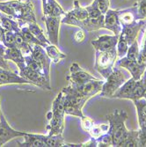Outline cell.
Instances as JSON below:
<instances>
[{
  "label": "cell",
  "mask_w": 146,
  "mask_h": 147,
  "mask_svg": "<svg viewBox=\"0 0 146 147\" xmlns=\"http://www.w3.org/2000/svg\"><path fill=\"white\" fill-rule=\"evenodd\" d=\"M0 11L16 20L20 28L29 23H36L33 3L29 0H8L0 2Z\"/></svg>",
  "instance_id": "obj_1"
},
{
  "label": "cell",
  "mask_w": 146,
  "mask_h": 147,
  "mask_svg": "<svg viewBox=\"0 0 146 147\" xmlns=\"http://www.w3.org/2000/svg\"><path fill=\"white\" fill-rule=\"evenodd\" d=\"M106 117L108 121V132L113 139V146H118V144H120V142L129 131L125 125L128 115L124 110L116 109Z\"/></svg>",
  "instance_id": "obj_2"
},
{
  "label": "cell",
  "mask_w": 146,
  "mask_h": 147,
  "mask_svg": "<svg viewBox=\"0 0 146 147\" xmlns=\"http://www.w3.org/2000/svg\"><path fill=\"white\" fill-rule=\"evenodd\" d=\"M117 59V50L114 48L106 51L95 50V65L96 71L107 78L113 71Z\"/></svg>",
  "instance_id": "obj_3"
},
{
  "label": "cell",
  "mask_w": 146,
  "mask_h": 147,
  "mask_svg": "<svg viewBox=\"0 0 146 147\" xmlns=\"http://www.w3.org/2000/svg\"><path fill=\"white\" fill-rule=\"evenodd\" d=\"M127 78L125 73L117 67H114L112 73L106 78V81L103 84L100 96L112 98L114 93L120 88L126 81Z\"/></svg>",
  "instance_id": "obj_4"
},
{
  "label": "cell",
  "mask_w": 146,
  "mask_h": 147,
  "mask_svg": "<svg viewBox=\"0 0 146 147\" xmlns=\"http://www.w3.org/2000/svg\"><path fill=\"white\" fill-rule=\"evenodd\" d=\"M104 19L105 16L102 15L98 18H87L85 20H76L65 13V15L62 18V24L66 25H71L75 26L77 28H80L81 29L92 32V31H96L101 28H104Z\"/></svg>",
  "instance_id": "obj_5"
},
{
  "label": "cell",
  "mask_w": 146,
  "mask_h": 147,
  "mask_svg": "<svg viewBox=\"0 0 146 147\" xmlns=\"http://www.w3.org/2000/svg\"><path fill=\"white\" fill-rule=\"evenodd\" d=\"M115 65L118 67H122L128 70L136 81L142 78L146 71V63H142L138 61L129 59L127 57H122L120 58V60L116 61Z\"/></svg>",
  "instance_id": "obj_6"
},
{
  "label": "cell",
  "mask_w": 146,
  "mask_h": 147,
  "mask_svg": "<svg viewBox=\"0 0 146 147\" xmlns=\"http://www.w3.org/2000/svg\"><path fill=\"white\" fill-rule=\"evenodd\" d=\"M26 132L19 131L12 129L8 123L3 112L0 115V147L5 145L9 141L17 138H24Z\"/></svg>",
  "instance_id": "obj_7"
},
{
  "label": "cell",
  "mask_w": 146,
  "mask_h": 147,
  "mask_svg": "<svg viewBox=\"0 0 146 147\" xmlns=\"http://www.w3.org/2000/svg\"><path fill=\"white\" fill-rule=\"evenodd\" d=\"M66 79L70 82V84L80 85L88 82L90 80H94L98 78L88 71L83 70L78 63H73L70 67V74L66 77Z\"/></svg>",
  "instance_id": "obj_8"
},
{
  "label": "cell",
  "mask_w": 146,
  "mask_h": 147,
  "mask_svg": "<svg viewBox=\"0 0 146 147\" xmlns=\"http://www.w3.org/2000/svg\"><path fill=\"white\" fill-rule=\"evenodd\" d=\"M19 73L20 76L28 79L31 85H34L44 90H51L50 80H48L43 73L32 71L28 67H26L22 71H20Z\"/></svg>",
  "instance_id": "obj_9"
},
{
  "label": "cell",
  "mask_w": 146,
  "mask_h": 147,
  "mask_svg": "<svg viewBox=\"0 0 146 147\" xmlns=\"http://www.w3.org/2000/svg\"><path fill=\"white\" fill-rule=\"evenodd\" d=\"M42 20L46 25L48 39L51 44L58 46L60 26L62 24V18L42 16Z\"/></svg>",
  "instance_id": "obj_10"
},
{
  "label": "cell",
  "mask_w": 146,
  "mask_h": 147,
  "mask_svg": "<svg viewBox=\"0 0 146 147\" xmlns=\"http://www.w3.org/2000/svg\"><path fill=\"white\" fill-rule=\"evenodd\" d=\"M104 80L100 79H94V80H90L88 82H85L84 84L80 85H73L71 84L80 94L88 97L89 99L92 96L96 95L97 93L101 92Z\"/></svg>",
  "instance_id": "obj_11"
},
{
  "label": "cell",
  "mask_w": 146,
  "mask_h": 147,
  "mask_svg": "<svg viewBox=\"0 0 146 147\" xmlns=\"http://www.w3.org/2000/svg\"><path fill=\"white\" fill-rule=\"evenodd\" d=\"M31 56L35 61H37L41 64L45 76L48 80H50V64L52 61L48 57L45 49L40 45L33 46V51Z\"/></svg>",
  "instance_id": "obj_12"
},
{
  "label": "cell",
  "mask_w": 146,
  "mask_h": 147,
  "mask_svg": "<svg viewBox=\"0 0 146 147\" xmlns=\"http://www.w3.org/2000/svg\"><path fill=\"white\" fill-rule=\"evenodd\" d=\"M14 84H31L20 73L11 71V69L0 68V86L14 85Z\"/></svg>",
  "instance_id": "obj_13"
},
{
  "label": "cell",
  "mask_w": 146,
  "mask_h": 147,
  "mask_svg": "<svg viewBox=\"0 0 146 147\" xmlns=\"http://www.w3.org/2000/svg\"><path fill=\"white\" fill-rule=\"evenodd\" d=\"M118 39H119V35H116V34H114V35L104 34V35L98 37L95 40H92L91 43L94 46L95 50L106 51V50H109L114 48H116Z\"/></svg>",
  "instance_id": "obj_14"
},
{
  "label": "cell",
  "mask_w": 146,
  "mask_h": 147,
  "mask_svg": "<svg viewBox=\"0 0 146 147\" xmlns=\"http://www.w3.org/2000/svg\"><path fill=\"white\" fill-rule=\"evenodd\" d=\"M104 28H107L114 33V34L119 35L122 32V26L119 20L118 17V10L108 9L104 15Z\"/></svg>",
  "instance_id": "obj_15"
},
{
  "label": "cell",
  "mask_w": 146,
  "mask_h": 147,
  "mask_svg": "<svg viewBox=\"0 0 146 147\" xmlns=\"http://www.w3.org/2000/svg\"><path fill=\"white\" fill-rule=\"evenodd\" d=\"M62 92H63L66 100L81 109H83V107L85 106L86 101L89 100L88 97L80 94L71 84L68 86L63 87L62 89Z\"/></svg>",
  "instance_id": "obj_16"
},
{
  "label": "cell",
  "mask_w": 146,
  "mask_h": 147,
  "mask_svg": "<svg viewBox=\"0 0 146 147\" xmlns=\"http://www.w3.org/2000/svg\"><path fill=\"white\" fill-rule=\"evenodd\" d=\"M64 117V115H53L51 112L48 114L49 123L47 125V130L48 135H63L65 127Z\"/></svg>",
  "instance_id": "obj_17"
},
{
  "label": "cell",
  "mask_w": 146,
  "mask_h": 147,
  "mask_svg": "<svg viewBox=\"0 0 146 147\" xmlns=\"http://www.w3.org/2000/svg\"><path fill=\"white\" fill-rule=\"evenodd\" d=\"M144 25H146V21L143 20H139V21H136L133 24L122 26V29L120 34H122L127 40L129 45H130L132 42L137 40L138 33L140 32V30L143 28V26Z\"/></svg>",
  "instance_id": "obj_18"
},
{
  "label": "cell",
  "mask_w": 146,
  "mask_h": 147,
  "mask_svg": "<svg viewBox=\"0 0 146 147\" xmlns=\"http://www.w3.org/2000/svg\"><path fill=\"white\" fill-rule=\"evenodd\" d=\"M4 57L7 61L14 63L18 66L19 71H22L26 67L25 56L19 48H5Z\"/></svg>",
  "instance_id": "obj_19"
},
{
  "label": "cell",
  "mask_w": 146,
  "mask_h": 147,
  "mask_svg": "<svg viewBox=\"0 0 146 147\" xmlns=\"http://www.w3.org/2000/svg\"><path fill=\"white\" fill-rule=\"evenodd\" d=\"M118 17L122 26H129L137 21V6L134 5L130 8L118 10Z\"/></svg>",
  "instance_id": "obj_20"
},
{
  "label": "cell",
  "mask_w": 146,
  "mask_h": 147,
  "mask_svg": "<svg viewBox=\"0 0 146 147\" xmlns=\"http://www.w3.org/2000/svg\"><path fill=\"white\" fill-rule=\"evenodd\" d=\"M18 146L21 147H47L45 142L40 137V134L26 132L23 142H17Z\"/></svg>",
  "instance_id": "obj_21"
},
{
  "label": "cell",
  "mask_w": 146,
  "mask_h": 147,
  "mask_svg": "<svg viewBox=\"0 0 146 147\" xmlns=\"http://www.w3.org/2000/svg\"><path fill=\"white\" fill-rule=\"evenodd\" d=\"M136 80L131 78H129L127 81L119 88L112 96L114 99H127L129 100L130 95L132 93V91L134 89V86L136 85Z\"/></svg>",
  "instance_id": "obj_22"
},
{
  "label": "cell",
  "mask_w": 146,
  "mask_h": 147,
  "mask_svg": "<svg viewBox=\"0 0 146 147\" xmlns=\"http://www.w3.org/2000/svg\"><path fill=\"white\" fill-rule=\"evenodd\" d=\"M118 146L136 147L139 146V130H129Z\"/></svg>",
  "instance_id": "obj_23"
},
{
  "label": "cell",
  "mask_w": 146,
  "mask_h": 147,
  "mask_svg": "<svg viewBox=\"0 0 146 147\" xmlns=\"http://www.w3.org/2000/svg\"><path fill=\"white\" fill-rule=\"evenodd\" d=\"M45 50L47 52V54L48 56V57L51 59L52 63H58L59 62L63 61V59H65L67 57L66 54H64L63 52H62L57 45L54 44H48Z\"/></svg>",
  "instance_id": "obj_24"
},
{
  "label": "cell",
  "mask_w": 146,
  "mask_h": 147,
  "mask_svg": "<svg viewBox=\"0 0 146 147\" xmlns=\"http://www.w3.org/2000/svg\"><path fill=\"white\" fill-rule=\"evenodd\" d=\"M66 14L76 19V20H85L88 16V11L85 7H82L77 0H74L73 2V9L66 12Z\"/></svg>",
  "instance_id": "obj_25"
},
{
  "label": "cell",
  "mask_w": 146,
  "mask_h": 147,
  "mask_svg": "<svg viewBox=\"0 0 146 147\" xmlns=\"http://www.w3.org/2000/svg\"><path fill=\"white\" fill-rule=\"evenodd\" d=\"M64 100H65L64 94H63V92L61 91L52 103L51 113L53 115H64L65 116L66 114H65V109H64Z\"/></svg>",
  "instance_id": "obj_26"
},
{
  "label": "cell",
  "mask_w": 146,
  "mask_h": 147,
  "mask_svg": "<svg viewBox=\"0 0 146 147\" xmlns=\"http://www.w3.org/2000/svg\"><path fill=\"white\" fill-rule=\"evenodd\" d=\"M40 137L45 142L47 147H62L65 146L66 142L64 141L63 135H42Z\"/></svg>",
  "instance_id": "obj_27"
},
{
  "label": "cell",
  "mask_w": 146,
  "mask_h": 147,
  "mask_svg": "<svg viewBox=\"0 0 146 147\" xmlns=\"http://www.w3.org/2000/svg\"><path fill=\"white\" fill-rule=\"evenodd\" d=\"M28 26L29 30L31 31V33L39 40L40 42H42L43 44L45 45H48V44H51L50 42L48 41V39L46 37L45 34L43 33V30L40 28V26L36 23H29L28 24Z\"/></svg>",
  "instance_id": "obj_28"
},
{
  "label": "cell",
  "mask_w": 146,
  "mask_h": 147,
  "mask_svg": "<svg viewBox=\"0 0 146 147\" xmlns=\"http://www.w3.org/2000/svg\"><path fill=\"white\" fill-rule=\"evenodd\" d=\"M21 33L23 34V37H24V40L26 43H28L29 45L31 46H34V45H40L43 47L44 49L47 47V45L43 44L42 42H40L39 40L31 33V31L29 30L28 26H24L21 28Z\"/></svg>",
  "instance_id": "obj_29"
},
{
  "label": "cell",
  "mask_w": 146,
  "mask_h": 147,
  "mask_svg": "<svg viewBox=\"0 0 146 147\" xmlns=\"http://www.w3.org/2000/svg\"><path fill=\"white\" fill-rule=\"evenodd\" d=\"M1 26L5 30L12 31V32H17L21 29L19 22L16 20L12 19L9 16L8 17L3 16V14L1 17Z\"/></svg>",
  "instance_id": "obj_30"
},
{
  "label": "cell",
  "mask_w": 146,
  "mask_h": 147,
  "mask_svg": "<svg viewBox=\"0 0 146 147\" xmlns=\"http://www.w3.org/2000/svg\"><path fill=\"white\" fill-rule=\"evenodd\" d=\"M137 112L138 123H142L146 121V100L144 98H141L139 100L133 101Z\"/></svg>",
  "instance_id": "obj_31"
},
{
  "label": "cell",
  "mask_w": 146,
  "mask_h": 147,
  "mask_svg": "<svg viewBox=\"0 0 146 147\" xmlns=\"http://www.w3.org/2000/svg\"><path fill=\"white\" fill-rule=\"evenodd\" d=\"M65 97V96H64ZM64 109H65V114L69 115H73L78 118H83L85 116V115L83 114V111L81 109L77 108V106L73 105L72 103H71L69 100H64Z\"/></svg>",
  "instance_id": "obj_32"
},
{
  "label": "cell",
  "mask_w": 146,
  "mask_h": 147,
  "mask_svg": "<svg viewBox=\"0 0 146 147\" xmlns=\"http://www.w3.org/2000/svg\"><path fill=\"white\" fill-rule=\"evenodd\" d=\"M129 43L127 42V40L122 35L119 34V39L118 42L116 45V50H117V57H124L127 55V52L129 49Z\"/></svg>",
  "instance_id": "obj_33"
},
{
  "label": "cell",
  "mask_w": 146,
  "mask_h": 147,
  "mask_svg": "<svg viewBox=\"0 0 146 147\" xmlns=\"http://www.w3.org/2000/svg\"><path fill=\"white\" fill-rule=\"evenodd\" d=\"M143 95H144V86H143V78H141L136 82V85L134 86L133 91H132L129 100L134 101L141 98H143Z\"/></svg>",
  "instance_id": "obj_34"
},
{
  "label": "cell",
  "mask_w": 146,
  "mask_h": 147,
  "mask_svg": "<svg viewBox=\"0 0 146 147\" xmlns=\"http://www.w3.org/2000/svg\"><path fill=\"white\" fill-rule=\"evenodd\" d=\"M108 129H109V125H107V124H94V126L92 127V129H90V131L88 133L92 136V138H99L102 135L108 132Z\"/></svg>",
  "instance_id": "obj_35"
},
{
  "label": "cell",
  "mask_w": 146,
  "mask_h": 147,
  "mask_svg": "<svg viewBox=\"0 0 146 147\" xmlns=\"http://www.w3.org/2000/svg\"><path fill=\"white\" fill-rule=\"evenodd\" d=\"M1 43L5 48H15L16 47V42H15V34H14V32L5 30V33H4V35H3V39H2Z\"/></svg>",
  "instance_id": "obj_36"
},
{
  "label": "cell",
  "mask_w": 146,
  "mask_h": 147,
  "mask_svg": "<svg viewBox=\"0 0 146 147\" xmlns=\"http://www.w3.org/2000/svg\"><path fill=\"white\" fill-rule=\"evenodd\" d=\"M139 54H140V49L138 46V42L136 40L135 42H133L129 46V49H128L126 57L129 59L137 61L139 57Z\"/></svg>",
  "instance_id": "obj_37"
},
{
  "label": "cell",
  "mask_w": 146,
  "mask_h": 147,
  "mask_svg": "<svg viewBox=\"0 0 146 147\" xmlns=\"http://www.w3.org/2000/svg\"><path fill=\"white\" fill-rule=\"evenodd\" d=\"M25 60H26V67L28 69L32 70V71H37V72H41V73H43V70L42 68L41 64H40L37 61H35L33 57L31 55L29 56H25ZM45 75V74H44Z\"/></svg>",
  "instance_id": "obj_38"
},
{
  "label": "cell",
  "mask_w": 146,
  "mask_h": 147,
  "mask_svg": "<svg viewBox=\"0 0 146 147\" xmlns=\"http://www.w3.org/2000/svg\"><path fill=\"white\" fill-rule=\"evenodd\" d=\"M135 5L137 6V19L146 20V0H137Z\"/></svg>",
  "instance_id": "obj_39"
},
{
  "label": "cell",
  "mask_w": 146,
  "mask_h": 147,
  "mask_svg": "<svg viewBox=\"0 0 146 147\" xmlns=\"http://www.w3.org/2000/svg\"><path fill=\"white\" fill-rule=\"evenodd\" d=\"M85 9L87 10L88 11V16L89 18H98V17H100L104 14H102L101 11H100L98 5H97V3L95 0H94V2H92L90 5L86 6Z\"/></svg>",
  "instance_id": "obj_40"
},
{
  "label": "cell",
  "mask_w": 146,
  "mask_h": 147,
  "mask_svg": "<svg viewBox=\"0 0 146 147\" xmlns=\"http://www.w3.org/2000/svg\"><path fill=\"white\" fill-rule=\"evenodd\" d=\"M42 3L43 16H50L53 8L57 3V0H42Z\"/></svg>",
  "instance_id": "obj_41"
},
{
  "label": "cell",
  "mask_w": 146,
  "mask_h": 147,
  "mask_svg": "<svg viewBox=\"0 0 146 147\" xmlns=\"http://www.w3.org/2000/svg\"><path fill=\"white\" fill-rule=\"evenodd\" d=\"M98 140V146H102V147H108V146H113V139L109 132H107L106 134L102 135Z\"/></svg>",
  "instance_id": "obj_42"
},
{
  "label": "cell",
  "mask_w": 146,
  "mask_h": 147,
  "mask_svg": "<svg viewBox=\"0 0 146 147\" xmlns=\"http://www.w3.org/2000/svg\"><path fill=\"white\" fill-rule=\"evenodd\" d=\"M94 123L91 118H89L85 115L83 118H81V126L85 131L89 132L90 129H92V127L94 126Z\"/></svg>",
  "instance_id": "obj_43"
},
{
  "label": "cell",
  "mask_w": 146,
  "mask_h": 147,
  "mask_svg": "<svg viewBox=\"0 0 146 147\" xmlns=\"http://www.w3.org/2000/svg\"><path fill=\"white\" fill-rule=\"evenodd\" d=\"M97 5L100 9V11H101L102 14H106L109 9V4H110V0H95Z\"/></svg>",
  "instance_id": "obj_44"
},
{
  "label": "cell",
  "mask_w": 146,
  "mask_h": 147,
  "mask_svg": "<svg viewBox=\"0 0 146 147\" xmlns=\"http://www.w3.org/2000/svg\"><path fill=\"white\" fill-rule=\"evenodd\" d=\"M137 61L142 63H146V31H145L144 38L143 41V45L140 49V54H139V57H138Z\"/></svg>",
  "instance_id": "obj_45"
},
{
  "label": "cell",
  "mask_w": 146,
  "mask_h": 147,
  "mask_svg": "<svg viewBox=\"0 0 146 147\" xmlns=\"http://www.w3.org/2000/svg\"><path fill=\"white\" fill-rule=\"evenodd\" d=\"M85 34L83 31V29L76 32V34H74V40L78 43L83 42L85 41Z\"/></svg>",
  "instance_id": "obj_46"
},
{
  "label": "cell",
  "mask_w": 146,
  "mask_h": 147,
  "mask_svg": "<svg viewBox=\"0 0 146 147\" xmlns=\"http://www.w3.org/2000/svg\"><path fill=\"white\" fill-rule=\"evenodd\" d=\"M98 146V140L97 138H92L88 141L82 143V147H97Z\"/></svg>",
  "instance_id": "obj_47"
},
{
  "label": "cell",
  "mask_w": 146,
  "mask_h": 147,
  "mask_svg": "<svg viewBox=\"0 0 146 147\" xmlns=\"http://www.w3.org/2000/svg\"><path fill=\"white\" fill-rule=\"evenodd\" d=\"M1 17H2V14L0 13V25H1Z\"/></svg>",
  "instance_id": "obj_48"
},
{
  "label": "cell",
  "mask_w": 146,
  "mask_h": 147,
  "mask_svg": "<svg viewBox=\"0 0 146 147\" xmlns=\"http://www.w3.org/2000/svg\"><path fill=\"white\" fill-rule=\"evenodd\" d=\"M1 113H2V111H1V109H0V115H1Z\"/></svg>",
  "instance_id": "obj_49"
}]
</instances>
